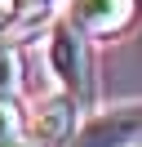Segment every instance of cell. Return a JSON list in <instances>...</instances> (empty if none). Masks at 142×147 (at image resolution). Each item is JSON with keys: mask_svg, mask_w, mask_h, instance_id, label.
Listing matches in <instances>:
<instances>
[{"mask_svg": "<svg viewBox=\"0 0 142 147\" xmlns=\"http://www.w3.org/2000/svg\"><path fill=\"white\" fill-rule=\"evenodd\" d=\"M5 147H40V143H27V138H13V143H5Z\"/></svg>", "mask_w": 142, "mask_h": 147, "instance_id": "8", "label": "cell"}, {"mask_svg": "<svg viewBox=\"0 0 142 147\" xmlns=\"http://www.w3.org/2000/svg\"><path fill=\"white\" fill-rule=\"evenodd\" d=\"M133 18V0H71V22L93 36H115Z\"/></svg>", "mask_w": 142, "mask_h": 147, "instance_id": "3", "label": "cell"}, {"mask_svg": "<svg viewBox=\"0 0 142 147\" xmlns=\"http://www.w3.org/2000/svg\"><path fill=\"white\" fill-rule=\"evenodd\" d=\"M36 138L40 147H62L76 138V98H49L36 111Z\"/></svg>", "mask_w": 142, "mask_h": 147, "instance_id": "4", "label": "cell"}, {"mask_svg": "<svg viewBox=\"0 0 142 147\" xmlns=\"http://www.w3.org/2000/svg\"><path fill=\"white\" fill-rule=\"evenodd\" d=\"M138 138H142V102L93 116L71 143H76V147H133Z\"/></svg>", "mask_w": 142, "mask_h": 147, "instance_id": "2", "label": "cell"}, {"mask_svg": "<svg viewBox=\"0 0 142 147\" xmlns=\"http://www.w3.org/2000/svg\"><path fill=\"white\" fill-rule=\"evenodd\" d=\"M18 134H22V116H18V107H13L9 98H0V147L13 143Z\"/></svg>", "mask_w": 142, "mask_h": 147, "instance_id": "5", "label": "cell"}, {"mask_svg": "<svg viewBox=\"0 0 142 147\" xmlns=\"http://www.w3.org/2000/svg\"><path fill=\"white\" fill-rule=\"evenodd\" d=\"M18 89V54L0 45V98Z\"/></svg>", "mask_w": 142, "mask_h": 147, "instance_id": "6", "label": "cell"}, {"mask_svg": "<svg viewBox=\"0 0 142 147\" xmlns=\"http://www.w3.org/2000/svg\"><path fill=\"white\" fill-rule=\"evenodd\" d=\"M13 18H18V5L13 0H0V27H9Z\"/></svg>", "mask_w": 142, "mask_h": 147, "instance_id": "7", "label": "cell"}, {"mask_svg": "<svg viewBox=\"0 0 142 147\" xmlns=\"http://www.w3.org/2000/svg\"><path fill=\"white\" fill-rule=\"evenodd\" d=\"M49 63H53V71H58V80L71 89V98L84 102L89 89H93V80H89V45L80 40L76 27H53V36H49Z\"/></svg>", "mask_w": 142, "mask_h": 147, "instance_id": "1", "label": "cell"}]
</instances>
